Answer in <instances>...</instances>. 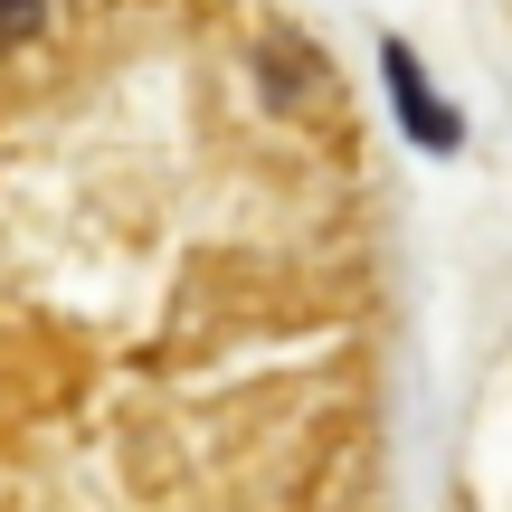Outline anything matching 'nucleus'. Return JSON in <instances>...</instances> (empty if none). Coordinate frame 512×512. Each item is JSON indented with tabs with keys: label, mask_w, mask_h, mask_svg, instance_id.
<instances>
[{
	"label": "nucleus",
	"mask_w": 512,
	"mask_h": 512,
	"mask_svg": "<svg viewBox=\"0 0 512 512\" xmlns=\"http://www.w3.org/2000/svg\"><path fill=\"white\" fill-rule=\"evenodd\" d=\"M380 76H389V105H399V124L418 133L427 152H456V133H465V124H456V105L427 86V67L408 57V38H389V48H380Z\"/></svg>",
	"instance_id": "f257e3e1"
},
{
	"label": "nucleus",
	"mask_w": 512,
	"mask_h": 512,
	"mask_svg": "<svg viewBox=\"0 0 512 512\" xmlns=\"http://www.w3.org/2000/svg\"><path fill=\"white\" fill-rule=\"evenodd\" d=\"M38 19H48V0H0V48H19Z\"/></svg>",
	"instance_id": "f03ea898"
}]
</instances>
